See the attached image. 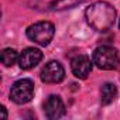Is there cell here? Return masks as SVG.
I'll list each match as a JSON object with an SVG mask.
<instances>
[{"mask_svg": "<svg viewBox=\"0 0 120 120\" xmlns=\"http://www.w3.org/2000/svg\"><path fill=\"white\" fill-rule=\"evenodd\" d=\"M44 112L48 119H59L65 114V105L59 96L51 95L44 103Z\"/></svg>", "mask_w": 120, "mask_h": 120, "instance_id": "52a82bcc", "label": "cell"}, {"mask_svg": "<svg viewBox=\"0 0 120 120\" xmlns=\"http://www.w3.org/2000/svg\"><path fill=\"white\" fill-rule=\"evenodd\" d=\"M34 98V83L31 79H20L14 82L10 90V99L17 105L28 103Z\"/></svg>", "mask_w": 120, "mask_h": 120, "instance_id": "277c9868", "label": "cell"}, {"mask_svg": "<svg viewBox=\"0 0 120 120\" xmlns=\"http://www.w3.org/2000/svg\"><path fill=\"white\" fill-rule=\"evenodd\" d=\"M83 0H33L31 9L38 11H61L72 9Z\"/></svg>", "mask_w": 120, "mask_h": 120, "instance_id": "5b68a950", "label": "cell"}, {"mask_svg": "<svg viewBox=\"0 0 120 120\" xmlns=\"http://www.w3.org/2000/svg\"><path fill=\"white\" fill-rule=\"evenodd\" d=\"M19 54L16 49L13 48H6L2 52V62L4 64V67H13L17 61H19Z\"/></svg>", "mask_w": 120, "mask_h": 120, "instance_id": "8fae6325", "label": "cell"}, {"mask_svg": "<svg viewBox=\"0 0 120 120\" xmlns=\"http://www.w3.org/2000/svg\"><path fill=\"white\" fill-rule=\"evenodd\" d=\"M92 59H93V64L98 68L105 69V71L116 69L119 67V62H120L117 51L113 47H109V45L98 47L95 49V52H93Z\"/></svg>", "mask_w": 120, "mask_h": 120, "instance_id": "7a4b0ae2", "label": "cell"}, {"mask_svg": "<svg viewBox=\"0 0 120 120\" xmlns=\"http://www.w3.org/2000/svg\"><path fill=\"white\" fill-rule=\"evenodd\" d=\"M2 113H3V119H7V113H6V107H2Z\"/></svg>", "mask_w": 120, "mask_h": 120, "instance_id": "7c38bea8", "label": "cell"}, {"mask_svg": "<svg viewBox=\"0 0 120 120\" xmlns=\"http://www.w3.org/2000/svg\"><path fill=\"white\" fill-rule=\"evenodd\" d=\"M85 17H86L88 24L93 30L99 33H106L114 24L116 10L107 2H96V3H92L86 9Z\"/></svg>", "mask_w": 120, "mask_h": 120, "instance_id": "6da1fadb", "label": "cell"}, {"mask_svg": "<svg viewBox=\"0 0 120 120\" xmlns=\"http://www.w3.org/2000/svg\"><path fill=\"white\" fill-rule=\"evenodd\" d=\"M40 76L45 83H59L65 78V69L58 61H49L42 68Z\"/></svg>", "mask_w": 120, "mask_h": 120, "instance_id": "8992f818", "label": "cell"}, {"mask_svg": "<svg viewBox=\"0 0 120 120\" xmlns=\"http://www.w3.org/2000/svg\"><path fill=\"white\" fill-rule=\"evenodd\" d=\"M119 28H120V20H119Z\"/></svg>", "mask_w": 120, "mask_h": 120, "instance_id": "4fadbf2b", "label": "cell"}, {"mask_svg": "<svg viewBox=\"0 0 120 120\" xmlns=\"http://www.w3.org/2000/svg\"><path fill=\"white\" fill-rule=\"evenodd\" d=\"M42 59V52L37 48H26L19 56V65L21 69H31Z\"/></svg>", "mask_w": 120, "mask_h": 120, "instance_id": "9c48e42d", "label": "cell"}, {"mask_svg": "<svg viewBox=\"0 0 120 120\" xmlns=\"http://www.w3.org/2000/svg\"><path fill=\"white\" fill-rule=\"evenodd\" d=\"M54 34H55V27L49 21H38L27 28V37L41 47L48 45Z\"/></svg>", "mask_w": 120, "mask_h": 120, "instance_id": "3957f363", "label": "cell"}, {"mask_svg": "<svg viewBox=\"0 0 120 120\" xmlns=\"http://www.w3.org/2000/svg\"><path fill=\"white\" fill-rule=\"evenodd\" d=\"M71 69H72V74L79 78V79H86L92 71V62L89 56L86 55H76L75 58H72L71 61Z\"/></svg>", "mask_w": 120, "mask_h": 120, "instance_id": "ba28073f", "label": "cell"}, {"mask_svg": "<svg viewBox=\"0 0 120 120\" xmlns=\"http://www.w3.org/2000/svg\"><path fill=\"white\" fill-rule=\"evenodd\" d=\"M117 98V88L114 83H105L102 88H100V102L102 105H110L114 99Z\"/></svg>", "mask_w": 120, "mask_h": 120, "instance_id": "30bf717a", "label": "cell"}]
</instances>
